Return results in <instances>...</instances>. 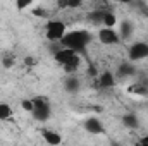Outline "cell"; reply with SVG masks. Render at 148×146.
<instances>
[{
	"instance_id": "cell-12",
	"label": "cell",
	"mask_w": 148,
	"mask_h": 146,
	"mask_svg": "<svg viewBox=\"0 0 148 146\" xmlns=\"http://www.w3.org/2000/svg\"><path fill=\"white\" fill-rule=\"evenodd\" d=\"M79 86H81V83H79V79H77L76 76H67V79H66V83H64L66 91H69V93H77V91H79Z\"/></svg>"
},
{
	"instance_id": "cell-2",
	"label": "cell",
	"mask_w": 148,
	"mask_h": 146,
	"mask_svg": "<svg viewBox=\"0 0 148 146\" xmlns=\"http://www.w3.org/2000/svg\"><path fill=\"white\" fill-rule=\"evenodd\" d=\"M53 60L64 69V72L67 76H74L76 71L81 67V55L74 53L73 50L64 48V46H60L59 50L53 52Z\"/></svg>"
},
{
	"instance_id": "cell-17",
	"label": "cell",
	"mask_w": 148,
	"mask_h": 146,
	"mask_svg": "<svg viewBox=\"0 0 148 146\" xmlns=\"http://www.w3.org/2000/svg\"><path fill=\"white\" fill-rule=\"evenodd\" d=\"M102 19H103V10H95L91 14H88V21L95 26H100L102 28Z\"/></svg>"
},
{
	"instance_id": "cell-7",
	"label": "cell",
	"mask_w": 148,
	"mask_h": 146,
	"mask_svg": "<svg viewBox=\"0 0 148 146\" xmlns=\"http://www.w3.org/2000/svg\"><path fill=\"white\" fill-rule=\"evenodd\" d=\"M83 129H84L88 134H91V136L105 134V126H103V122H102L98 117H95V115L88 117V119L83 122Z\"/></svg>"
},
{
	"instance_id": "cell-5",
	"label": "cell",
	"mask_w": 148,
	"mask_h": 146,
	"mask_svg": "<svg viewBox=\"0 0 148 146\" xmlns=\"http://www.w3.org/2000/svg\"><path fill=\"white\" fill-rule=\"evenodd\" d=\"M127 59L131 64L134 62H141L148 59V43L147 41H134L129 45L127 48Z\"/></svg>"
},
{
	"instance_id": "cell-3",
	"label": "cell",
	"mask_w": 148,
	"mask_h": 146,
	"mask_svg": "<svg viewBox=\"0 0 148 146\" xmlns=\"http://www.w3.org/2000/svg\"><path fill=\"white\" fill-rule=\"evenodd\" d=\"M66 35H67V26H66L64 21H60V19L47 21V24H45V36H47L48 41L60 43Z\"/></svg>"
},
{
	"instance_id": "cell-4",
	"label": "cell",
	"mask_w": 148,
	"mask_h": 146,
	"mask_svg": "<svg viewBox=\"0 0 148 146\" xmlns=\"http://www.w3.org/2000/svg\"><path fill=\"white\" fill-rule=\"evenodd\" d=\"M31 117L36 122H48L50 117H52L50 102L45 100V98H41V96H35L33 98V112H31Z\"/></svg>"
},
{
	"instance_id": "cell-14",
	"label": "cell",
	"mask_w": 148,
	"mask_h": 146,
	"mask_svg": "<svg viewBox=\"0 0 148 146\" xmlns=\"http://www.w3.org/2000/svg\"><path fill=\"white\" fill-rule=\"evenodd\" d=\"M119 36L121 40H127V38L133 35V23H129V21H124L122 24H121V28H119Z\"/></svg>"
},
{
	"instance_id": "cell-22",
	"label": "cell",
	"mask_w": 148,
	"mask_h": 146,
	"mask_svg": "<svg viewBox=\"0 0 148 146\" xmlns=\"http://www.w3.org/2000/svg\"><path fill=\"white\" fill-rule=\"evenodd\" d=\"M136 146H148V145H136Z\"/></svg>"
},
{
	"instance_id": "cell-8",
	"label": "cell",
	"mask_w": 148,
	"mask_h": 146,
	"mask_svg": "<svg viewBox=\"0 0 148 146\" xmlns=\"http://www.w3.org/2000/svg\"><path fill=\"white\" fill-rule=\"evenodd\" d=\"M40 136H41V139H43L48 146H60L62 145V136H60V132H57L55 129L43 127V129L40 131Z\"/></svg>"
},
{
	"instance_id": "cell-10",
	"label": "cell",
	"mask_w": 148,
	"mask_h": 146,
	"mask_svg": "<svg viewBox=\"0 0 148 146\" xmlns=\"http://www.w3.org/2000/svg\"><path fill=\"white\" fill-rule=\"evenodd\" d=\"M121 120H122L124 127H127V129H138V127H140V119H138V115L133 113V112L124 113Z\"/></svg>"
},
{
	"instance_id": "cell-13",
	"label": "cell",
	"mask_w": 148,
	"mask_h": 146,
	"mask_svg": "<svg viewBox=\"0 0 148 146\" xmlns=\"http://www.w3.org/2000/svg\"><path fill=\"white\" fill-rule=\"evenodd\" d=\"M14 115V108L5 103V102H0V122H5V120H10Z\"/></svg>"
},
{
	"instance_id": "cell-1",
	"label": "cell",
	"mask_w": 148,
	"mask_h": 146,
	"mask_svg": "<svg viewBox=\"0 0 148 146\" xmlns=\"http://www.w3.org/2000/svg\"><path fill=\"white\" fill-rule=\"evenodd\" d=\"M91 41H93V33H90L88 29H74L67 31V35L60 41V46L73 50L77 55H83Z\"/></svg>"
},
{
	"instance_id": "cell-20",
	"label": "cell",
	"mask_w": 148,
	"mask_h": 146,
	"mask_svg": "<svg viewBox=\"0 0 148 146\" xmlns=\"http://www.w3.org/2000/svg\"><path fill=\"white\" fill-rule=\"evenodd\" d=\"M24 64H26L28 67H33V65H36V59H33V57H26V59H24Z\"/></svg>"
},
{
	"instance_id": "cell-9",
	"label": "cell",
	"mask_w": 148,
	"mask_h": 146,
	"mask_svg": "<svg viewBox=\"0 0 148 146\" xmlns=\"http://www.w3.org/2000/svg\"><path fill=\"white\" fill-rule=\"evenodd\" d=\"M98 84H100L103 89H110V88H114V86H115V76H114V72H110V71H103V72L98 76Z\"/></svg>"
},
{
	"instance_id": "cell-15",
	"label": "cell",
	"mask_w": 148,
	"mask_h": 146,
	"mask_svg": "<svg viewBox=\"0 0 148 146\" xmlns=\"http://www.w3.org/2000/svg\"><path fill=\"white\" fill-rule=\"evenodd\" d=\"M127 91L133 93V95H138V96H147L148 95V88L143 84V83H134L133 86L127 88Z\"/></svg>"
},
{
	"instance_id": "cell-19",
	"label": "cell",
	"mask_w": 148,
	"mask_h": 146,
	"mask_svg": "<svg viewBox=\"0 0 148 146\" xmlns=\"http://www.w3.org/2000/svg\"><path fill=\"white\" fill-rule=\"evenodd\" d=\"M33 5V2H17L16 3V7L19 9V10H24V9H28V7H31Z\"/></svg>"
},
{
	"instance_id": "cell-16",
	"label": "cell",
	"mask_w": 148,
	"mask_h": 146,
	"mask_svg": "<svg viewBox=\"0 0 148 146\" xmlns=\"http://www.w3.org/2000/svg\"><path fill=\"white\" fill-rule=\"evenodd\" d=\"M131 74H134V65H133V64L126 62V64H121V65H119V69H117V76L126 77V76H131Z\"/></svg>"
},
{
	"instance_id": "cell-18",
	"label": "cell",
	"mask_w": 148,
	"mask_h": 146,
	"mask_svg": "<svg viewBox=\"0 0 148 146\" xmlns=\"http://www.w3.org/2000/svg\"><path fill=\"white\" fill-rule=\"evenodd\" d=\"M21 108L24 112H28V113H31L33 112V98H23L21 100Z\"/></svg>"
},
{
	"instance_id": "cell-11",
	"label": "cell",
	"mask_w": 148,
	"mask_h": 146,
	"mask_svg": "<svg viewBox=\"0 0 148 146\" xmlns=\"http://www.w3.org/2000/svg\"><path fill=\"white\" fill-rule=\"evenodd\" d=\"M117 26V16L110 10H103V19H102V28H110L115 29Z\"/></svg>"
},
{
	"instance_id": "cell-6",
	"label": "cell",
	"mask_w": 148,
	"mask_h": 146,
	"mask_svg": "<svg viewBox=\"0 0 148 146\" xmlns=\"http://www.w3.org/2000/svg\"><path fill=\"white\" fill-rule=\"evenodd\" d=\"M97 36H98V41H100L102 45H105V46H112V45L121 43V36H119L117 29L100 28V29H98V33H97Z\"/></svg>"
},
{
	"instance_id": "cell-21",
	"label": "cell",
	"mask_w": 148,
	"mask_h": 146,
	"mask_svg": "<svg viewBox=\"0 0 148 146\" xmlns=\"http://www.w3.org/2000/svg\"><path fill=\"white\" fill-rule=\"evenodd\" d=\"M138 145H148V134L145 136V138H141V139H140V143H138Z\"/></svg>"
}]
</instances>
